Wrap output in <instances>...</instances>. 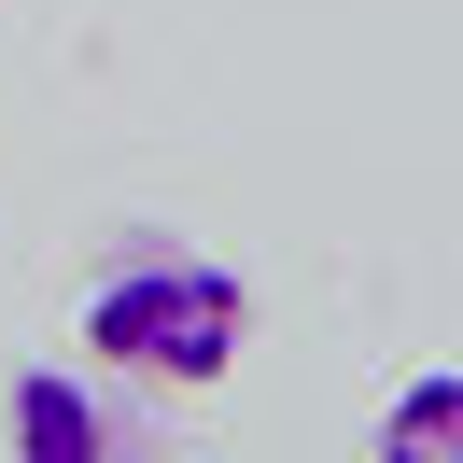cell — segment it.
<instances>
[{
	"mask_svg": "<svg viewBox=\"0 0 463 463\" xmlns=\"http://www.w3.org/2000/svg\"><path fill=\"white\" fill-rule=\"evenodd\" d=\"M71 337H85V365L127 379V393H211V379L239 365V337H253V295H239V267L197 253V239H113V253L85 267V295H71Z\"/></svg>",
	"mask_w": 463,
	"mask_h": 463,
	"instance_id": "1",
	"label": "cell"
},
{
	"mask_svg": "<svg viewBox=\"0 0 463 463\" xmlns=\"http://www.w3.org/2000/svg\"><path fill=\"white\" fill-rule=\"evenodd\" d=\"M0 435H14V463H113V393H99L85 365H29L14 393H0Z\"/></svg>",
	"mask_w": 463,
	"mask_h": 463,
	"instance_id": "2",
	"label": "cell"
},
{
	"mask_svg": "<svg viewBox=\"0 0 463 463\" xmlns=\"http://www.w3.org/2000/svg\"><path fill=\"white\" fill-rule=\"evenodd\" d=\"M379 463H463V365H435V379H407L393 407H379V435H365Z\"/></svg>",
	"mask_w": 463,
	"mask_h": 463,
	"instance_id": "3",
	"label": "cell"
}]
</instances>
